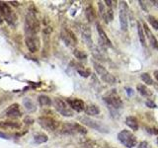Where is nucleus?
I'll return each mask as SVG.
<instances>
[{"label": "nucleus", "mask_w": 158, "mask_h": 148, "mask_svg": "<svg viewBox=\"0 0 158 148\" xmlns=\"http://www.w3.org/2000/svg\"><path fill=\"white\" fill-rule=\"evenodd\" d=\"M137 32H138V36H139V40H140L141 45L143 46H146V43H145V33H144L143 27H142L140 22H137Z\"/></svg>", "instance_id": "obj_19"}, {"label": "nucleus", "mask_w": 158, "mask_h": 148, "mask_svg": "<svg viewBox=\"0 0 158 148\" xmlns=\"http://www.w3.org/2000/svg\"><path fill=\"white\" fill-rule=\"evenodd\" d=\"M104 101L107 103V105L110 108L112 107L115 109H119L123 106V101H121V99L119 97L116 92H113L104 97Z\"/></svg>", "instance_id": "obj_7"}, {"label": "nucleus", "mask_w": 158, "mask_h": 148, "mask_svg": "<svg viewBox=\"0 0 158 148\" xmlns=\"http://www.w3.org/2000/svg\"><path fill=\"white\" fill-rule=\"evenodd\" d=\"M140 78L142 81L144 82V84H146V85H153L154 84L153 79L151 78V76H150L148 73H142L140 75Z\"/></svg>", "instance_id": "obj_24"}, {"label": "nucleus", "mask_w": 158, "mask_h": 148, "mask_svg": "<svg viewBox=\"0 0 158 148\" xmlns=\"http://www.w3.org/2000/svg\"><path fill=\"white\" fill-rule=\"evenodd\" d=\"M137 148H149V144H148V142H146V141H142L138 144Z\"/></svg>", "instance_id": "obj_33"}, {"label": "nucleus", "mask_w": 158, "mask_h": 148, "mask_svg": "<svg viewBox=\"0 0 158 148\" xmlns=\"http://www.w3.org/2000/svg\"><path fill=\"white\" fill-rule=\"evenodd\" d=\"M40 31V22L33 12H29L25 20V32L28 36H35Z\"/></svg>", "instance_id": "obj_1"}, {"label": "nucleus", "mask_w": 158, "mask_h": 148, "mask_svg": "<svg viewBox=\"0 0 158 148\" xmlns=\"http://www.w3.org/2000/svg\"><path fill=\"white\" fill-rule=\"evenodd\" d=\"M93 65H94V68L96 70V72L100 75L101 78L103 79V81L107 82V83H109V84H113V83H115V81H116L115 77H114L112 74L109 73V72L107 71V69H106L103 65H101L99 62L93 61Z\"/></svg>", "instance_id": "obj_5"}, {"label": "nucleus", "mask_w": 158, "mask_h": 148, "mask_svg": "<svg viewBox=\"0 0 158 148\" xmlns=\"http://www.w3.org/2000/svg\"><path fill=\"white\" fill-rule=\"evenodd\" d=\"M114 19V12L112 8H109L107 10V13H106V21L108 22H110V21H112Z\"/></svg>", "instance_id": "obj_31"}, {"label": "nucleus", "mask_w": 158, "mask_h": 148, "mask_svg": "<svg viewBox=\"0 0 158 148\" xmlns=\"http://www.w3.org/2000/svg\"><path fill=\"white\" fill-rule=\"evenodd\" d=\"M79 121L82 124H84V126H86L90 128L95 129V130L99 132H105V133H108L109 132V128L107 126H104L103 123H101L100 121L89 118V116H80Z\"/></svg>", "instance_id": "obj_3"}, {"label": "nucleus", "mask_w": 158, "mask_h": 148, "mask_svg": "<svg viewBox=\"0 0 158 148\" xmlns=\"http://www.w3.org/2000/svg\"><path fill=\"white\" fill-rule=\"evenodd\" d=\"M96 27H97V31H98V35H99V39L100 41L102 43L103 46H112V43H111V41L109 40L107 34L105 33V31L103 30L102 26H101L99 23H96Z\"/></svg>", "instance_id": "obj_12"}, {"label": "nucleus", "mask_w": 158, "mask_h": 148, "mask_svg": "<svg viewBox=\"0 0 158 148\" xmlns=\"http://www.w3.org/2000/svg\"><path fill=\"white\" fill-rule=\"evenodd\" d=\"M35 142L38 144H42V143H45V142L48 141V136L46 135V134L44 133H39L37 134V135H35Z\"/></svg>", "instance_id": "obj_23"}, {"label": "nucleus", "mask_w": 158, "mask_h": 148, "mask_svg": "<svg viewBox=\"0 0 158 148\" xmlns=\"http://www.w3.org/2000/svg\"><path fill=\"white\" fill-rule=\"evenodd\" d=\"M105 3L108 5L109 8H111V7H112V3H113V1H110V0H106Z\"/></svg>", "instance_id": "obj_36"}, {"label": "nucleus", "mask_w": 158, "mask_h": 148, "mask_svg": "<svg viewBox=\"0 0 158 148\" xmlns=\"http://www.w3.org/2000/svg\"><path fill=\"white\" fill-rule=\"evenodd\" d=\"M142 27H143V30H144V33H145L146 38L148 39V41H149L150 46H151L153 48L157 49V51H158V41L156 40L155 36L153 35V34H152V32H151V31H150L149 28L147 27V25H146V24H144V23H143Z\"/></svg>", "instance_id": "obj_13"}, {"label": "nucleus", "mask_w": 158, "mask_h": 148, "mask_svg": "<svg viewBox=\"0 0 158 148\" xmlns=\"http://www.w3.org/2000/svg\"><path fill=\"white\" fill-rule=\"evenodd\" d=\"M154 77H155V79L158 81V70H155L154 71Z\"/></svg>", "instance_id": "obj_38"}, {"label": "nucleus", "mask_w": 158, "mask_h": 148, "mask_svg": "<svg viewBox=\"0 0 158 148\" xmlns=\"http://www.w3.org/2000/svg\"><path fill=\"white\" fill-rule=\"evenodd\" d=\"M0 126L10 128H19L20 123H17V121H3V123H0Z\"/></svg>", "instance_id": "obj_22"}, {"label": "nucleus", "mask_w": 158, "mask_h": 148, "mask_svg": "<svg viewBox=\"0 0 158 148\" xmlns=\"http://www.w3.org/2000/svg\"><path fill=\"white\" fill-rule=\"evenodd\" d=\"M128 5L126 2H121L120 4V12H119V18H120L121 29L126 32L128 30Z\"/></svg>", "instance_id": "obj_6"}, {"label": "nucleus", "mask_w": 158, "mask_h": 148, "mask_svg": "<svg viewBox=\"0 0 158 148\" xmlns=\"http://www.w3.org/2000/svg\"><path fill=\"white\" fill-rule=\"evenodd\" d=\"M38 101H39V103H40V105H42V106H50L51 104V100L50 99V97H48V96H46V95L39 96Z\"/></svg>", "instance_id": "obj_21"}, {"label": "nucleus", "mask_w": 158, "mask_h": 148, "mask_svg": "<svg viewBox=\"0 0 158 148\" xmlns=\"http://www.w3.org/2000/svg\"><path fill=\"white\" fill-rule=\"evenodd\" d=\"M148 22L149 24L151 25V27L155 30H158V19L156 17L152 16V15H149L148 16Z\"/></svg>", "instance_id": "obj_26"}, {"label": "nucleus", "mask_w": 158, "mask_h": 148, "mask_svg": "<svg viewBox=\"0 0 158 148\" xmlns=\"http://www.w3.org/2000/svg\"><path fill=\"white\" fill-rule=\"evenodd\" d=\"M66 102H67V104H68L69 107H70L72 110L78 112V113L84 111L85 107H86L84 102L82 100H80V99H68Z\"/></svg>", "instance_id": "obj_11"}, {"label": "nucleus", "mask_w": 158, "mask_h": 148, "mask_svg": "<svg viewBox=\"0 0 158 148\" xmlns=\"http://www.w3.org/2000/svg\"><path fill=\"white\" fill-rule=\"evenodd\" d=\"M151 3H153L154 6H156L157 8H158V0H152Z\"/></svg>", "instance_id": "obj_37"}, {"label": "nucleus", "mask_w": 158, "mask_h": 148, "mask_svg": "<svg viewBox=\"0 0 158 148\" xmlns=\"http://www.w3.org/2000/svg\"><path fill=\"white\" fill-rule=\"evenodd\" d=\"M78 73L81 75V76H83V77H89L90 76V70H88V69H78Z\"/></svg>", "instance_id": "obj_32"}, {"label": "nucleus", "mask_w": 158, "mask_h": 148, "mask_svg": "<svg viewBox=\"0 0 158 148\" xmlns=\"http://www.w3.org/2000/svg\"><path fill=\"white\" fill-rule=\"evenodd\" d=\"M61 39L62 41L65 43V45L67 46H74L77 43V40L75 38L74 34L68 29H63L61 32Z\"/></svg>", "instance_id": "obj_10"}, {"label": "nucleus", "mask_w": 158, "mask_h": 148, "mask_svg": "<svg viewBox=\"0 0 158 148\" xmlns=\"http://www.w3.org/2000/svg\"><path fill=\"white\" fill-rule=\"evenodd\" d=\"M126 124L133 130H137L138 129V123H137L136 118H134V116H128L126 119Z\"/></svg>", "instance_id": "obj_17"}, {"label": "nucleus", "mask_w": 158, "mask_h": 148, "mask_svg": "<svg viewBox=\"0 0 158 148\" xmlns=\"http://www.w3.org/2000/svg\"><path fill=\"white\" fill-rule=\"evenodd\" d=\"M73 54H74L75 58H78V59H85V58H87V54L85 53V51H83L74 49V51H73Z\"/></svg>", "instance_id": "obj_27"}, {"label": "nucleus", "mask_w": 158, "mask_h": 148, "mask_svg": "<svg viewBox=\"0 0 158 148\" xmlns=\"http://www.w3.org/2000/svg\"><path fill=\"white\" fill-rule=\"evenodd\" d=\"M24 106L25 108L27 109L28 111H35L36 110V106L35 104H34L32 101L30 100V99H26V100H24Z\"/></svg>", "instance_id": "obj_25"}, {"label": "nucleus", "mask_w": 158, "mask_h": 148, "mask_svg": "<svg viewBox=\"0 0 158 148\" xmlns=\"http://www.w3.org/2000/svg\"><path fill=\"white\" fill-rule=\"evenodd\" d=\"M98 6H99V12H100L101 17H102L105 21L106 20V13H107V10H105V5L103 4V2L99 1L98 2ZM106 22H107V21H106Z\"/></svg>", "instance_id": "obj_29"}, {"label": "nucleus", "mask_w": 158, "mask_h": 148, "mask_svg": "<svg viewBox=\"0 0 158 148\" xmlns=\"http://www.w3.org/2000/svg\"><path fill=\"white\" fill-rule=\"evenodd\" d=\"M81 33H82V36H83V39L87 43L88 46L92 48L93 43H92V37H91V31H90V28H88V26H86V25H82Z\"/></svg>", "instance_id": "obj_14"}, {"label": "nucleus", "mask_w": 158, "mask_h": 148, "mask_svg": "<svg viewBox=\"0 0 158 148\" xmlns=\"http://www.w3.org/2000/svg\"><path fill=\"white\" fill-rule=\"evenodd\" d=\"M6 116L9 118H19L21 116V112L19 110V105L18 104H14V105L10 106L6 111Z\"/></svg>", "instance_id": "obj_15"}, {"label": "nucleus", "mask_w": 158, "mask_h": 148, "mask_svg": "<svg viewBox=\"0 0 158 148\" xmlns=\"http://www.w3.org/2000/svg\"><path fill=\"white\" fill-rule=\"evenodd\" d=\"M25 123H28V124H31V123H34V119H31V118H29V116H27V118L25 119Z\"/></svg>", "instance_id": "obj_35"}, {"label": "nucleus", "mask_w": 158, "mask_h": 148, "mask_svg": "<svg viewBox=\"0 0 158 148\" xmlns=\"http://www.w3.org/2000/svg\"><path fill=\"white\" fill-rule=\"evenodd\" d=\"M53 105L55 110L58 112L60 115L63 116H73V111L69 107L67 102H64L63 100L59 98H55L53 100Z\"/></svg>", "instance_id": "obj_4"}, {"label": "nucleus", "mask_w": 158, "mask_h": 148, "mask_svg": "<svg viewBox=\"0 0 158 148\" xmlns=\"http://www.w3.org/2000/svg\"><path fill=\"white\" fill-rule=\"evenodd\" d=\"M74 129H75V132H79V133H82V134H86L87 133L86 128H84V126H81V124L74 123Z\"/></svg>", "instance_id": "obj_30"}, {"label": "nucleus", "mask_w": 158, "mask_h": 148, "mask_svg": "<svg viewBox=\"0 0 158 148\" xmlns=\"http://www.w3.org/2000/svg\"><path fill=\"white\" fill-rule=\"evenodd\" d=\"M146 106H147V107H149V108H156V105H155L153 102H151V101H147Z\"/></svg>", "instance_id": "obj_34"}, {"label": "nucleus", "mask_w": 158, "mask_h": 148, "mask_svg": "<svg viewBox=\"0 0 158 148\" xmlns=\"http://www.w3.org/2000/svg\"><path fill=\"white\" fill-rule=\"evenodd\" d=\"M25 43L31 53H37L40 48V39L36 36H27L25 39Z\"/></svg>", "instance_id": "obj_9"}, {"label": "nucleus", "mask_w": 158, "mask_h": 148, "mask_svg": "<svg viewBox=\"0 0 158 148\" xmlns=\"http://www.w3.org/2000/svg\"><path fill=\"white\" fill-rule=\"evenodd\" d=\"M39 123L45 129H46V130H51V131L55 130L58 126V121H54L51 118H46V116H43V118L39 119Z\"/></svg>", "instance_id": "obj_8"}, {"label": "nucleus", "mask_w": 158, "mask_h": 148, "mask_svg": "<svg viewBox=\"0 0 158 148\" xmlns=\"http://www.w3.org/2000/svg\"><path fill=\"white\" fill-rule=\"evenodd\" d=\"M137 91H138L139 94L142 95L143 97H151L152 96V91L144 84L137 85Z\"/></svg>", "instance_id": "obj_18"}, {"label": "nucleus", "mask_w": 158, "mask_h": 148, "mask_svg": "<svg viewBox=\"0 0 158 148\" xmlns=\"http://www.w3.org/2000/svg\"><path fill=\"white\" fill-rule=\"evenodd\" d=\"M92 54H93V56H94L95 58H97L98 60H105V58H104V55L102 54V53L97 48H93L92 49Z\"/></svg>", "instance_id": "obj_28"}, {"label": "nucleus", "mask_w": 158, "mask_h": 148, "mask_svg": "<svg viewBox=\"0 0 158 148\" xmlns=\"http://www.w3.org/2000/svg\"><path fill=\"white\" fill-rule=\"evenodd\" d=\"M0 137H1V138H7V135L5 133H2V132H0Z\"/></svg>", "instance_id": "obj_39"}, {"label": "nucleus", "mask_w": 158, "mask_h": 148, "mask_svg": "<svg viewBox=\"0 0 158 148\" xmlns=\"http://www.w3.org/2000/svg\"><path fill=\"white\" fill-rule=\"evenodd\" d=\"M118 139L124 146L128 148H133L136 145L137 142L136 135H134L133 132H131L129 130H126V129L119 132Z\"/></svg>", "instance_id": "obj_2"}, {"label": "nucleus", "mask_w": 158, "mask_h": 148, "mask_svg": "<svg viewBox=\"0 0 158 148\" xmlns=\"http://www.w3.org/2000/svg\"><path fill=\"white\" fill-rule=\"evenodd\" d=\"M84 112L88 116H98L100 114V108L96 105H88L85 107Z\"/></svg>", "instance_id": "obj_16"}, {"label": "nucleus", "mask_w": 158, "mask_h": 148, "mask_svg": "<svg viewBox=\"0 0 158 148\" xmlns=\"http://www.w3.org/2000/svg\"><path fill=\"white\" fill-rule=\"evenodd\" d=\"M85 15H86V18L89 22H93L96 19V12L92 6L87 7L86 10H85Z\"/></svg>", "instance_id": "obj_20"}]
</instances>
